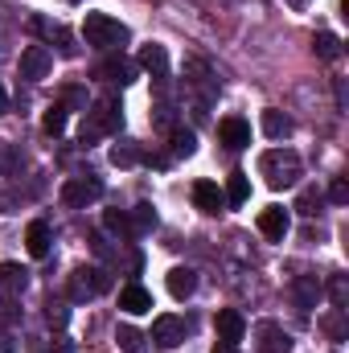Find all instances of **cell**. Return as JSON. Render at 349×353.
Returning a JSON list of instances; mask_svg holds the SVG:
<instances>
[{
    "mask_svg": "<svg viewBox=\"0 0 349 353\" xmlns=\"http://www.w3.org/2000/svg\"><path fill=\"white\" fill-rule=\"evenodd\" d=\"M41 128H46L50 136H62V132H66V107H62V103L46 107V115H41Z\"/></svg>",
    "mask_w": 349,
    "mask_h": 353,
    "instance_id": "24",
    "label": "cell"
},
{
    "mask_svg": "<svg viewBox=\"0 0 349 353\" xmlns=\"http://www.w3.org/2000/svg\"><path fill=\"white\" fill-rule=\"evenodd\" d=\"M329 201H333V205H346V201H349V185L341 181V176L329 185Z\"/></svg>",
    "mask_w": 349,
    "mask_h": 353,
    "instance_id": "33",
    "label": "cell"
},
{
    "mask_svg": "<svg viewBox=\"0 0 349 353\" xmlns=\"http://www.w3.org/2000/svg\"><path fill=\"white\" fill-rule=\"evenodd\" d=\"M94 74H99L103 83H119V87H123V83H132V79H136V66H132V62H123V58H107V62H99V70H94Z\"/></svg>",
    "mask_w": 349,
    "mask_h": 353,
    "instance_id": "16",
    "label": "cell"
},
{
    "mask_svg": "<svg viewBox=\"0 0 349 353\" xmlns=\"http://www.w3.org/2000/svg\"><path fill=\"white\" fill-rule=\"evenodd\" d=\"M103 222H107V230H111V234H119V239H136L132 218H128L123 210H107V218H103Z\"/></svg>",
    "mask_w": 349,
    "mask_h": 353,
    "instance_id": "25",
    "label": "cell"
},
{
    "mask_svg": "<svg viewBox=\"0 0 349 353\" xmlns=\"http://www.w3.org/2000/svg\"><path fill=\"white\" fill-rule=\"evenodd\" d=\"M83 37H87L90 50H119V46L128 41V25H119V21L107 17V12H87Z\"/></svg>",
    "mask_w": 349,
    "mask_h": 353,
    "instance_id": "2",
    "label": "cell"
},
{
    "mask_svg": "<svg viewBox=\"0 0 349 353\" xmlns=\"http://www.w3.org/2000/svg\"><path fill=\"white\" fill-rule=\"evenodd\" d=\"M4 107H8V94H4V87H0V111H4Z\"/></svg>",
    "mask_w": 349,
    "mask_h": 353,
    "instance_id": "38",
    "label": "cell"
},
{
    "mask_svg": "<svg viewBox=\"0 0 349 353\" xmlns=\"http://www.w3.org/2000/svg\"><path fill=\"white\" fill-rule=\"evenodd\" d=\"M46 316H50V325H58V329H62L70 312H66V304H50V312H46Z\"/></svg>",
    "mask_w": 349,
    "mask_h": 353,
    "instance_id": "35",
    "label": "cell"
},
{
    "mask_svg": "<svg viewBox=\"0 0 349 353\" xmlns=\"http://www.w3.org/2000/svg\"><path fill=\"white\" fill-rule=\"evenodd\" d=\"M243 337H247V321H243V312H239V308H222V312H218V341L239 345Z\"/></svg>",
    "mask_w": 349,
    "mask_h": 353,
    "instance_id": "11",
    "label": "cell"
},
{
    "mask_svg": "<svg viewBox=\"0 0 349 353\" xmlns=\"http://www.w3.org/2000/svg\"><path fill=\"white\" fill-rule=\"evenodd\" d=\"M0 353H12V341H0Z\"/></svg>",
    "mask_w": 349,
    "mask_h": 353,
    "instance_id": "39",
    "label": "cell"
},
{
    "mask_svg": "<svg viewBox=\"0 0 349 353\" xmlns=\"http://www.w3.org/2000/svg\"><path fill=\"white\" fill-rule=\"evenodd\" d=\"M128 218H132V230H136V234H144V230H152V226H157V214H152V205H136Z\"/></svg>",
    "mask_w": 349,
    "mask_h": 353,
    "instance_id": "27",
    "label": "cell"
},
{
    "mask_svg": "<svg viewBox=\"0 0 349 353\" xmlns=\"http://www.w3.org/2000/svg\"><path fill=\"white\" fill-rule=\"evenodd\" d=\"M230 205H243L247 197H251V181H247V173H230V181H226V193H222Z\"/></svg>",
    "mask_w": 349,
    "mask_h": 353,
    "instance_id": "22",
    "label": "cell"
},
{
    "mask_svg": "<svg viewBox=\"0 0 349 353\" xmlns=\"http://www.w3.org/2000/svg\"><path fill=\"white\" fill-rule=\"evenodd\" d=\"M50 353H74V350H70V341H58V345H54Z\"/></svg>",
    "mask_w": 349,
    "mask_h": 353,
    "instance_id": "37",
    "label": "cell"
},
{
    "mask_svg": "<svg viewBox=\"0 0 349 353\" xmlns=\"http://www.w3.org/2000/svg\"><path fill=\"white\" fill-rule=\"evenodd\" d=\"M341 54V41L333 37V33H317V58H325V62H333Z\"/></svg>",
    "mask_w": 349,
    "mask_h": 353,
    "instance_id": "29",
    "label": "cell"
},
{
    "mask_svg": "<svg viewBox=\"0 0 349 353\" xmlns=\"http://www.w3.org/2000/svg\"><path fill=\"white\" fill-rule=\"evenodd\" d=\"M263 132L271 140H283V136H292V119L283 111H263Z\"/></svg>",
    "mask_w": 349,
    "mask_h": 353,
    "instance_id": "21",
    "label": "cell"
},
{
    "mask_svg": "<svg viewBox=\"0 0 349 353\" xmlns=\"http://www.w3.org/2000/svg\"><path fill=\"white\" fill-rule=\"evenodd\" d=\"M218 140H222L226 148H235V152H239V148H247V144H251V123H247V119H239V115H226V119L218 123Z\"/></svg>",
    "mask_w": 349,
    "mask_h": 353,
    "instance_id": "8",
    "label": "cell"
},
{
    "mask_svg": "<svg viewBox=\"0 0 349 353\" xmlns=\"http://www.w3.org/2000/svg\"><path fill=\"white\" fill-rule=\"evenodd\" d=\"M103 197V181L99 176H70L66 185H62V201L70 205V210H87L90 201H99Z\"/></svg>",
    "mask_w": 349,
    "mask_h": 353,
    "instance_id": "5",
    "label": "cell"
},
{
    "mask_svg": "<svg viewBox=\"0 0 349 353\" xmlns=\"http://www.w3.org/2000/svg\"><path fill=\"white\" fill-rule=\"evenodd\" d=\"M17 316H21V312H17V304H12V296H4V300H0V325H12Z\"/></svg>",
    "mask_w": 349,
    "mask_h": 353,
    "instance_id": "34",
    "label": "cell"
},
{
    "mask_svg": "<svg viewBox=\"0 0 349 353\" xmlns=\"http://www.w3.org/2000/svg\"><path fill=\"white\" fill-rule=\"evenodd\" d=\"M140 157H144V152H140L136 140H119V144L111 148V165H115V169H132V165H140Z\"/></svg>",
    "mask_w": 349,
    "mask_h": 353,
    "instance_id": "20",
    "label": "cell"
},
{
    "mask_svg": "<svg viewBox=\"0 0 349 353\" xmlns=\"http://www.w3.org/2000/svg\"><path fill=\"white\" fill-rule=\"evenodd\" d=\"M193 148H197V136L189 128H177L173 132V157H193Z\"/></svg>",
    "mask_w": 349,
    "mask_h": 353,
    "instance_id": "28",
    "label": "cell"
},
{
    "mask_svg": "<svg viewBox=\"0 0 349 353\" xmlns=\"http://www.w3.org/2000/svg\"><path fill=\"white\" fill-rule=\"evenodd\" d=\"M321 201H325V197H321V189L312 185V189H304V193H300V201H296V210H300L304 218H312V214L321 210Z\"/></svg>",
    "mask_w": 349,
    "mask_h": 353,
    "instance_id": "30",
    "label": "cell"
},
{
    "mask_svg": "<svg viewBox=\"0 0 349 353\" xmlns=\"http://www.w3.org/2000/svg\"><path fill=\"white\" fill-rule=\"evenodd\" d=\"M50 70H54V54H50L46 46H29V50L21 54V79L41 83V79H50Z\"/></svg>",
    "mask_w": 349,
    "mask_h": 353,
    "instance_id": "6",
    "label": "cell"
},
{
    "mask_svg": "<svg viewBox=\"0 0 349 353\" xmlns=\"http://www.w3.org/2000/svg\"><path fill=\"white\" fill-rule=\"evenodd\" d=\"M0 288H4L8 296L25 292V288H29V271L21 263H0Z\"/></svg>",
    "mask_w": 349,
    "mask_h": 353,
    "instance_id": "19",
    "label": "cell"
},
{
    "mask_svg": "<svg viewBox=\"0 0 349 353\" xmlns=\"http://www.w3.org/2000/svg\"><path fill=\"white\" fill-rule=\"evenodd\" d=\"M115 341H119L123 353H144V341H148V337H144L140 329H132V325H119V329H115Z\"/></svg>",
    "mask_w": 349,
    "mask_h": 353,
    "instance_id": "23",
    "label": "cell"
},
{
    "mask_svg": "<svg viewBox=\"0 0 349 353\" xmlns=\"http://www.w3.org/2000/svg\"><path fill=\"white\" fill-rule=\"evenodd\" d=\"M214 353H239V345H230V341H218V345H214Z\"/></svg>",
    "mask_w": 349,
    "mask_h": 353,
    "instance_id": "36",
    "label": "cell"
},
{
    "mask_svg": "<svg viewBox=\"0 0 349 353\" xmlns=\"http://www.w3.org/2000/svg\"><path fill=\"white\" fill-rule=\"evenodd\" d=\"M140 66H144L157 83H165V79H169V54H165V46L148 41V46L140 50Z\"/></svg>",
    "mask_w": 349,
    "mask_h": 353,
    "instance_id": "13",
    "label": "cell"
},
{
    "mask_svg": "<svg viewBox=\"0 0 349 353\" xmlns=\"http://www.w3.org/2000/svg\"><path fill=\"white\" fill-rule=\"evenodd\" d=\"M255 337H259V353H292V337L271 321H263L255 329Z\"/></svg>",
    "mask_w": 349,
    "mask_h": 353,
    "instance_id": "12",
    "label": "cell"
},
{
    "mask_svg": "<svg viewBox=\"0 0 349 353\" xmlns=\"http://www.w3.org/2000/svg\"><path fill=\"white\" fill-rule=\"evenodd\" d=\"M193 205H197L201 214H218V210L226 205V197H222V189H218L214 181H197V185H193Z\"/></svg>",
    "mask_w": 349,
    "mask_h": 353,
    "instance_id": "14",
    "label": "cell"
},
{
    "mask_svg": "<svg viewBox=\"0 0 349 353\" xmlns=\"http://www.w3.org/2000/svg\"><path fill=\"white\" fill-rule=\"evenodd\" d=\"M259 234L263 239H271V243H283V234H288V210L283 205H267L259 214Z\"/></svg>",
    "mask_w": 349,
    "mask_h": 353,
    "instance_id": "9",
    "label": "cell"
},
{
    "mask_svg": "<svg viewBox=\"0 0 349 353\" xmlns=\"http://www.w3.org/2000/svg\"><path fill=\"white\" fill-rule=\"evenodd\" d=\"M25 247H29L33 259H46V255H50V226H46V222H29V230H25Z\"/></svg>",
    "mask_w": 349,
    "mask_h": 353,
    "instance_id": "18",
    "label": "cell"
},
{
    "mask_svg": "<svg viewBox=\"0 0 349 353\" xmlns=\"http://www.w3.org/2000/svg\"><path fill=\"white\" fill-rule=\"evenodd\" d=\"M33 29H37V33H46L50 41H62V50H66V54H74V50L66 46L70 37H66V29H62V25H54V21H46V17H33Z\"/></svg>",
    "mask_w": 349,
    "mask_h": 353,
    "instance_id": "26",
    "label": "cell"
},
{
    "mask_svg": "<svg viewBox=\"0 0 349 353\" xmlns=\"http://www.w3.org/2000/svg\"><path fill=\"white\" fill-rule=\"evenodd\" d=\"M325 333H329L333 341H341V337H346V308H333V312L325 316Z\"/></svg>",
    "mask_w": 349,
    "mask_h": 353,
    "instance_id": "31",
    "label": "cell"
},
{
    "mask_svg": "<svg viewBox=\"0 0 349 353\" xmlns=\"http://www.w3.org/2000/svg\"><path fill=\"white\" fill-rule=\"evenodd\" d=\"M107 288H111V275H107L103 267H74V271H70V300H74V304H83L90 296L107 292Z\"/></svg>",
    "mask_w": 349,
    "mask_h": 353,
    "instance_id": "4",
    "label": "cell"
},
{
    "mask_svg": "<svg viewBox=\"0 0 349 353\" xmlns=\"http://www.w3.org/2000/svg\"><path fill=\"white\" fill-rule=\"evenodd\" d=\"M292 4H300V0H292Z\"/></svg>",
    "mask_w": 349,
    "mask_h": 353,
    "instance_id": "40",
    "label": "cell"
},
{
    "mask_svg": "<svg viewBox=\"0 0 349 353\" xmlns=\"http://www.w3.org/2000/svg\"><path fill=\"white\" fill-rule=\"evenodd\" d=\"M292 296H296V308H300V312H312L317 300H321V283H317V275H300V279L292 283Z\"/></svg>",
    "mask_w": 349,
    "mask_h": 353,
    "instance_id": "15",
    "label": "cell"
},
{
    "mask_svg": "<svg viewBox=\"0 0 349 353\" xmlns=\"http://www.w3.org/2000/svg\"><path fill=\"white\" fill-rule=\"evenodd\" d=\"M259 176L271 185V189H288L300 181V157L292 148H271L259 157Z\"/></svg>",
    "mask_w": 349,
    "mask_h": 353,
    "instance_id": "1",
    "label": "cell"
},
{
    "mask_svg": "<svg viewBox=\"0 0 349 353\" xmlns=\"http://www.w3.org/2000/svg\"><path fill=\"white\" fill-rule=\"evenodd\" d=\"M119 103L115 99H99L94 107L87 111V119H83V132H79V140L90 144V140H99V136H107V132H115L119 128Z\"/></svg>",
    "mask_w": 349,
    "mask_h": 353,
    "instance_id": "3",
    "label": "cell"
},
{
    "mask_svg": "<svg viewBox=\"0 0 349 353\" xmlns=\"http://www.w3.org/2000/svg\"><path fill=\"white\" fill-rule=\"evenodd\" d=\"M119 308H123L128 316H144V312H152V292L140 288V283H128V288L119 292Z\"/></svg>",
    "mask_w": 349,
    "mask_h": 353,
    "instance_id": "10",
    "label": "cell"
},
{
    "mask_svg": "<svg viewBox=\"0 0 349 353\" xmlns=\"http://www.w3.org/2000/svg\"><path fill=\"white\" fill-rule=\"evenodd\" d=\"M329 296H333V308H346V304H349V283H346V275H333V283H329Z\"/></svg>",
    "mask_w": 349,
    "mask_h": 353,
    "instance_id": "32",
    "label": "cell"
},
{
    "mask_svg": "<svg viewBox=\"0 0 349 353\" xmlns=\"http://www.w3.org/2000/svg\"><path fill=\"white\" fill-rule=\"evenodd\" d=\"M185 333H189V325H185L181 316H157V321H152V341H157L161 350H177V345L185 341Z\"/></svg>",
    "mask_w": 349,
    "mask_h": 353,
    "instance_id": "7",
    "label": "cell"
},
{
    "mask_svg": "<svg viewBox=\"0 0 349 353\" xmlns=\"http://www.w3.org/2000/svg\"><path fill=\"white\" fill-rule=\"evenodd\" d=\"M169 292H173L177 300H189L197 292V271L193 267H173L169 271Z\"/></svg>",
    "mask_w": 349,
    "mask_h": 353,
    "instance_id": "17",
    "label": "cell"
}]
</instances>
